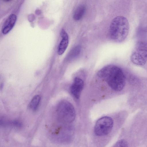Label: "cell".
I'll return each instance as SVG.
<instances>
[{
	"label": "cell",
	"instance_id": "obj_1",
	"mask_svg": "<svg viewBox=\"0 0 147 147\" xmlns=\"http://www.w3.org/2000/svg\"><path fill=\"white\" fill-rule=\"evenodd\" d=\"M97 75L115 91L122 90L125 85L124 74L120 68L115 65H109L104 67L98 71Z\"/></svg>",
	"mask_w": 147,
	"mask_h": 147
},
{
	"label": "cell",
	"instance_id": "obj_2",
	"mask_svg": "<svg viewBox=\"0 0 147 147\" xmlns=\"http://www.w3.org/2000/svg\"><path fill=\"white\" fill-rule=\"evenodd\" d=\"M129 30V23L127 19L123 16H118L111 22L109 28L110 36L114 41L121 42L127 38Z\"/></svg>",
	"mask_w": 147,
	"mask_h": 147
},
{
	"label": "cell",
	"instance_id": "obj_3",
	"mask_svg": "<svg viewBox=\"0 0 147 147\" xmlns=\"http://www.w3.org/2000/svg\"><path fill=\"white\" fill-rule=\"evenodd\" d=\"M56 113L59 121L64 123L72 122L76 117L75 111L73 106L65 100H62L59 103Z\"/></svg>",
	"mask_w": 147,
	"mask_h": 147
},
{
	"label": "cell",
	"instance_id": "obj_4",
	"mask_svg": "<svg viewBox=\"0 0 147 147\" xmlns=\"http://www.w3.org/2000/svg\"><path fill=\"white\" fill-rule=\"evenodd\" d=\"M130 59L136 65L142 66L146 64L147 61V42L139 40L136 43Z\"/></svg>",
	"mask_w": 147,
	"mask_h": 147
},
{
	"label": "cell",
	"instance_id": "obj_5",
	"mask_svg": "<svg viewBox=\"0 0 147 147\" xmlns=\"http://www.w3.org/2000/svg\"><path fill=\"white\" fill-rule=\"evenodd\" d=\"M113 119L107 116L99 119L96 122L94 128L95 134L99 136L108 135L111 131L113 127Z\"/></svg>",
	"mask_w": 147,
	"mask_h": 147
},
{
	"label": "cell",
	"instance_id": "obj_6",
	"mask_svg": "<svg viewBox=\"0 0 147 147\" xmlns=\"http://www.w3.org/2000/svg\"><path fill=\"white\" fill-rule=\"evenodd\" d=\"M84 86L83 80L80 78H76L70 87V92L76 98H79Z\"/></svg>",
	"mask_w": 147,
	"mask_h": 147
},
{
	"label": "cell",
	"instance_id": "obj_7",
	"mask_svg": "<svg viewBox=\"0 0 147 147\" xmlns=\"http://www.w3.org/2000/svg\"><path fill=\"white\" fill-rule=\"evenodd\" d=\"M16 16L13 14L10 15L5 20L2 29L3 34L8 33L14 26L17 20Z\"/></svg>",
	"mask_w": 147,
	"mask_h": 147
},
{
	"label": "cell",
	"instance_id": "obj_8",
	"mask_svg": "<svg viewBox=\"0 0 147 147\" xmlns=\"http://www.w3.org/2000/svg\"><path fill=\"white\" fill-rule=\"evenodd\" d=\"M60 34L62 39L58 47V53L59 55H61L64 53L68 46L69 43L68 34L64 29H62L61 30Z\"/></svg>",
	"mask_w": 147,
	"mask_h": 147
},
{
	"label": "cell",
	"instance_id": "obj_9",
	"mask_svg": "<svg viewBox=\"0 0 147 147\" xmlns=\"http://www.w3.org/2000/svg\"><path fill=\"white\" fill-rule=\"evenodd\" d=\"M86 11V7L83 4L79 5L75 11L73 18L76 21L80 20L83 17Z\"/></svg>",
	"mask_w": 147,
	"mask_h": 147
},
{
	"label": "cell",
	"instance_id": "obj_10",
	"mask_svg": "<svg viewBox=\"0 0 147 147\" xmlns=\"http://www.w3.org/2000/svg\"><path fill=\"white\" fill-rule=\"evenodd\" d=\"M40 100V97L39 95L35 96L32 99L29 105V108L33 111L36 110Z\"/></svg>",
	"mask_w": 147,
	"mask_h": 147
},
{
	"label": "cell",
	"instance_id": "obj_11",
	"mask_svg": "<svg viewBox=\"0 0 147 147\" xmlns=\"http://www.w3.org/2000/svg\"><path fill=\"white\" fill-rule=\"evenodd\" d=\"M81 50V47L80 46H77L74 47L70 52L69 57L71 59L77 56L80 54Z\"/></svg>",
	"mask_w": 147,
	"mask_h": 147
},
{
	"label": "cell",
	"instance_id": "obj_12",
	"mask_svg": "<svg viewBox=\"0 0 147 147\" xmlns=\"http://www.w3.org/2000/svg\"><path fill=\"white\" fill-rule=\"evenodd\" d=\"M128 143L124 140L122 139L118 141L115 144V147H127Z\"/></svg>",
	"mask_w": 147,
	"mask_h": 147
},
{
	"label": "cell",
	"instance_id": "obj_13",
	"mask_svg": "<svg viewBox=\"0 0 147 147\" xmlns=\"http://www.w3.org/2000/svg\"><path fill=\"white\" fill-rule=\"evenodd\" d=\"M30 17L29 18V21H32L34 19V16H32V15H31V16L30 15Z\"/></svg>",
	"mask_w": 147,
	"mask_h": 147
},
{
	"label": "cell",
	"instance_id": "obj_14",
	"mask_svg": "<svg viewBox=\"0 0 147 147\" xmlns=\"http://www.w3.org/2000/svg\"><path fill=\"white\" fill-rule=\"evenodd\" d=\"M41 13V11L39 9H36L35 11V13L37 15H40Z\"/></svg>",
	"mask_w": 147,
	"mask_h": 147
},
{
	"label": "cell",
	"instance_id": "obj_15",
	"mask_svg": "<svg viewBox=\"0 0 147 147\" xmlns=\"http://www.w3.org/2000/svg\"><path fill=\"white\" fill-rule=\"evenodd\" d=\"M3 0L5 2H7L11 0Z\"/></svg>",
	"mask_w": 147,
	"mask_h": 147
}]
</instances>
